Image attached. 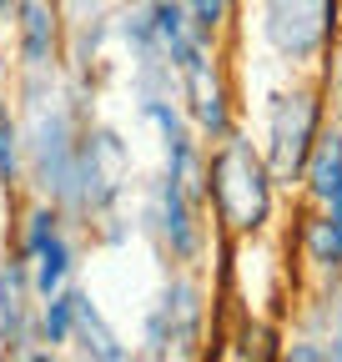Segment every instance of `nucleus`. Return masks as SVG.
I'll return each mask as SVG.
<instances>
[{"label": "nucleus", "instance_id": "obj_1", "mask_svg": "<svg viewBox=\"0 0 342 362\" xmlns=\"http://www.w3.org/2000/svg\"><path fill=\"white\" fill-rule=\"evenodd\" d=\"M211 176H217V202L232 226H256L267 216V176L247 146H227Z\"/></svg>", "mask_w": 342, "mask_h": 362}, {"label": "nucleus", "instance_id": "obj_2", "mask_svg": "<svg viewBox=\"0 0 342 362\" xmlns=\"http://www.w3.org/2000/svg\"><path fill=\"white\" fill-rule=\"evenodd\" d=\"M332 21V0H267V35L282 56H312Z\"/></svg>", "mask_w": 342, "mask_h": 362}, {"label": "nucleus", "instance_id": "obj_3", "mask_svg": "<svg viewBox=\"0 0 342 362\" xmlns=\"http://www.w3.org/2000/svg\"><path fill=\"white\" fill-rule=\"evenodd\" d=\"M312 126H317V101L312 96H292L282 106V116H277V171L282 176H292L297 166H302Z\"/></svg>", "mask_w": 342, "mask_h": 362}, {"label": "nucleus", "instance_id": "obj_4", "mask_svg": "<svg viewBox=\"0 0 342 362\" xmlns=\"http://www.w3.org/2000/svg\"><path fill=\"white\" fill-rule=\"evenodd\" d=\"M312 192L322 202H332L342 192V136H327V141L317 146V156H312Z\"/></svg>", "mask_w": 342, "mask_h": 362}, {"label": "nucleus", "instance_id": "obj_5", "mask_svg": "<svg viewBox=\"0 0 342 362\" xmlns=\"http://www.w3.org/2000/svg\"><path fill=\"white\" fill-rule=\"evenodd\" d=\"M25 30H30V56H46L51 21H46V6H40V0H30V6H25Z\"/></svg>", "mask_w": 342, "mask_h": 362}, {"label": "nucleus", "instance_id": "obj_6", "mask_svg": "<svg viewBox=\"0 0 342 362\" xmlns=\"http://www.w3.org/2000/svg\"><path fill=\"white\" fill-rule=\"evenodd\" d=\"M61 272H66V247L46 242V247H40V292H51L61 282Z\"/></svg>", "mask_w": 342, "mask_h": 362}, {"label": "nucleus", "instance_id": "obj_7", "mask_svg": "<svg viewBox=\"0 0 342 362\" xmlns=\"http://www.w3.org/2000/svg\"><path fill=\"white\" fill-rule=\"evenodd\" d=\"M312 252H317V262H337L342 257V232L332 226V216L312 226Z\"/></svg>", "mask_w": 342, "mask_h": 362}, {"label": "nucleus", "instance_id": "obj_8", "mask_svg": "<svg viewBox=\"0 0 342 362\" xmlns=\"http://www.w3.org/2000/svg\"><path fill=\"white\" fill-rule=\"evenodd\" d=\"M66 327H71V302H56V307L46 312V332H51V342H61Z\"/></svg>", "mask_w": 342, "mask_h": 362}, {"label": "nucleus", "instance_id": "obj_9", "mask_svg": "<svg viewBox=\"0 0 342 362\" xmlns=\"http://www.w3.org/2000/svg\"><path fill=\"white\" fill-rule=\"evenodd\" d=\"M222 11H227V0H196V21H201L206 30L222 21Z\"/></svg>", "mask_w": 342, "mask_h": 362}, {"label": "nucleus", "instance_id": "obj_10", "mask_svg": "<svg viewBox=\"0 0 342 362\" xmlns=\"http://www.w3.org/2000/svg\"><path fill=\"white\" fill-rule=\"evenodd\" d=\"M11 166V136H0V171Z\"/></svg>", "mask_w": 342, "mask_h": 362}]
</instances>
